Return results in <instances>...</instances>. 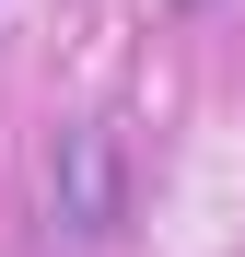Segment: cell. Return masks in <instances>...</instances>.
Returning <instances> with one entry per match:
<instances>
[{"instance_id":"cell-1","label":"cell","mask_w":245,"mask_h":257,"mask_svg":"<svg viewBox=\"0 0 245 257\" xmlns=\"http://www.w3.org/2000/svg\"><path fill=\"white\" fill-rule=\"evenodd\" d=\"M117 210H129V152H117V117H70L47 141V234L105 245Z\"/></svg>"}]
</instances>
